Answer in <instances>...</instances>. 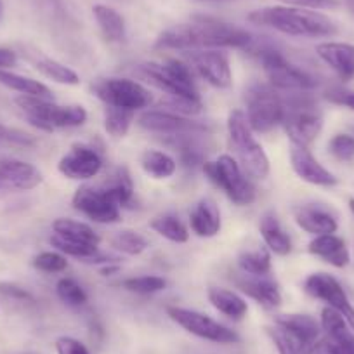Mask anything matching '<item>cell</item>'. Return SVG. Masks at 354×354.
<instances>
[{"label": "cell", "mask_w": 354, "mask_h": 354, "mask_svg": "<svg viewBox=\"0 0 354 354\" xmlns=\"http://www.w3.org/2000/svg\"><path fill=\"white\" fill-rule=\"evenodd\" d=\"M254 40V35L241 26L217 19H196L160 33L155 47L183 53L196 49H248Z\"/></svg>", "instance_id": "1"}, {"label": "cell", "mask_w": 354, "mask_h": 354, "mask_svg": "<svg viewBox=\"0 0 354 354\" xmlns=\"http://www.w3.org/2000/svg\"><path fill=\"white\" fill-rule=\"evenodd\" d=\"M248 21L257 26L277 30L288 37L301 39H323L337 33V25L319 11L294 6H271L255 9L248 15Z\"/></svg>", "instance_id": "2"}, {"label": "cell", "mask_w": 354, "mask_h": 354, "mask_svg": "<svg viewBox=\"0 0 354 354\" xmlns=\"http://www.w3.org/2000/svg\"><path fill=\"white\" fill-rule=\"evenodd\" d=\"M227 136L234 153V160L240 163L243 172L254 179H266L270 176V158L264 148L255 139L254 131L248 125L243 111L234 110L227 117Z\"/></svg>", "instance_id": "3"}, {"label": "cell", "mask_w": 354, "mask_h": 354, "mask_svg": "<svg viewBox=\"0 0 354 354\" xmlns=\"http://www.w3.org/2000/svg\"><path fill=\"white\" fill-rule=\"evenodd\" d=\"M136 73L169 97L202 101L196 87L195 75L188 63L179 59H167L165 63H145L136 68Z\"/></svg>", "instance_id": "4"}, {"label": "cell", "mask_w": 354, "mask_h": 354, "mask_svg": "<svg viewBox=\"0 0 354 354\" xmlns=\"http://www.w3.org/2000/svg\"><path fill=\"white\" fill-rule=\"evenodd\" d=\"M15 101L19 110L25 113L26 120L39 131L53 132L56 129L80 127L87 122V111L78 104L61 106L50 100H39V97L30 96H19Z\"/></svg>", "instance_id": "5"}, {"label": "cell", "mask_w": 354, "mask_h": 354, "mask_svg": "<svg viewBox=\"0 0 354 354\" xmlns=\"http://www.w3.org/2000/svg\"><path fill=\"white\" fill-rule=\"evenodd\" d=\"M209 181L226 193L227 198L238 207L252 205L257 198V192L243 172L240 163L231 155H221L217 160H207L202 165Z\"/></svg>", "instance_id": "6"}, {"label": "cell", "mask_w": 354, "mask_h": 354, "mask_svg": "<svg viewBox=\"0 0 354 354\" xmlns=\"http://www.w3.org/2000/svg\"><path fill=\"white\" fill-rule=\"evenodd\" d=\"M248 50H252V54L257 56L262 68H264V73L268 77V80L278 91H287V93H309L315 87H318V82L315 80V77H311L302 68L292 64L274 47L262 46Z\"/></svg>", "instance_id": "7"}, {"label": "cell", "mask_w": 354, "mask_h": 354, "mask_svg": "<svg viewBox=\"0 0 354 354\" xmlns=\"http://www.w3.org/2000/svg\"><path fill=\"white\" fill-rule=\"evenodd\" d=\"M285 117L281 125L290 138V142L309 146L323 129V115L308 93H292L283 97Z\"/></svg>", "instance_id": "8"}, {"label": "cell", "mask_w": 354, "mask_h": 354, "mask_svg": "<svg viewBox=\"0 0 354 354\" xmlns=\"http://www.w3.org/2000/svg\"><path fill=\"white\" fill-rule=\"evenodd\" d=\"M248 125L254 132H270L281 125L285 117V101L271 84H252L245 91Z\"/></svg>", "instance_id": "9"}, {"label": "cell", "mask_w": 354, "mask_h": 354, "mask_svg": "<svg viewBox=\"0 0 354 354\" xmlns=\"http://www.w3.org/2000/svg\"><path fill=\"white\" fill-rule=\"evenodd\" d=\"M94 93L104 103V106L122 108V110H145L153 103L149 88L131 78H106L94 85Z\"/></svg>", "instance_id": "10"}, {"label": "cell", "mask_w": 354, "mask_h": 354, "mask_svg": "<svg viewBox=\"0 0 354 354\" xmlns=\"http://www.w3.org/2000/svg\"><path fill=\"white\" fill-rule=\"evenodd\" d=\"M167 315L174 323L185 328L186 332L193 333V335L200 337V339L210 340V342L217 344H236L240 342V337L236 332H233L227 326L221 325L210 316L203 315V313L195 311V309L177 308V306H169L167 308Z\"/></svg>", "instance_id": "11"}, {"label": "cell", "mask_w": 354, "mask_h": 354, "mask_svg": "<svg viewBox=\"0 0 354 354\" xmlns=\"http://www.w3.org/2000/svg\"><path fill=\"white\" fill-rule=\"evenodd\" d=\"M75 210L84 214L87 219L100 224H115L120 221L122 207L117 200L113 198L110 192L101 186H88L84 185L75 192L73 200Z\"/></svg>", "instance_id": "12"}, {"label": "cell", "mask_w": 354, "mask_h": 354, "mask_svg": "<svg viewBox=\"0 0 354 354\" xmlns=\"http://www.w3.org/2000/svg\"><path fill=\"white\" fill-rule=\"evenodd\" d=\"M319 325L325 337H319L311 354H354V333L337 309L323 308Z\"/></svg>", "instance_id": "13"}, {"label": "cell", "mask_w": 354, "mask_h": 354, "mask_svg": "<svg viewBox=\"0 0 354 354\" xmlns=\"http://www.w3.org/2000/svg\"><path fill=\"white\" fill-rule=\"evenodd\" d=\"M189 66L212 87L227 88L233 84V73L227 54L221 49H196L185 53Z\"/></svg>", "instance_id": "14"}, {"label": "cell", "mask_w": 354, "mask_h": 354, "mask_svg": "<svg viewBox=\"0 0 354 354\" xmlns=\"http://www.w3.org/2000/svg\"><path fill=\"white\" fill-rule=\"evenodd\" d=\"M304 290L308 292L311 297L325 302L328 308L337 309V311L346 318L347 325H349L351 330L354 332V308L351 306L342 285H340L332 274L328 273L309 274L304 281Z\"/></svg>", "instance_id": "15"}, {"label": "cell", "mask_w": 354, "mask_h": 354, "mask_svg": "<svg viewBox=\"0 0 354 354\" xmlns=\"http://www.w3.org/2000/svg\"><path fill=\"white\" fill-rule=\"evenodd\" d=\"M138 124L145 131L162 134L165 138L179 134H209L210 132L207 125L192 120V118L183 117L179 113H172V111H145L138 118Z\"/></svg>", "instance_id": "16"}, {"label": "cell", "mask_w": 354, "mask_h": 354, "mask_svg": "<svg viewBox=\"0 0 354 354\" xmlns=\"http://www.w3.org/2000/svg\"><path fill=\"white\" fill-rule=\"evenodd\" d=\"M103 169V158L91 146L77 145L59 160L57 170L68 179L73 181H87L93 179Z\"/></svg>", "instance_id": "17"}, {"label": "cell", "mask_w": 354, "mask_h": 354, "mask_svg": "<svg viewBox=\"0 0 354 354\" xmlns=\"http://www.w3.org/2000/svg\"><path fill=\"white\" fill-rule=\"evenodd\" d=\"M274 325L283 328L290 335L297 346L299 354H311L315 344L322 335V325L316 318L302 313H290V315H278L274 318Z\"/></svg>", "instance_id": "18"}, {"label": "cell", "mask_w": 354, "mask_h": 354, "mask_svg": "<svg viewBox=\"0 0 354 354\" xmlns=\"http://www.w3.org/2000/svg\"><path fill=\"white\" fill-rule=\"evenodd\" d=\"M290 163L299 179L308 185L322 188H332L337 185V177L315 158L308 146L290 142Z\"/></svg>", "instance_id": "19"}, {"label": "cell", "mask_w": 354, "mask_h": 354, "mask_svg": "<svg viewBox=\"0 0 354 354\" xmlns=\"http://www.w3.org/2000/svg\"><path fill=\"white\" fill-rule=\"evenodd\" d=\"M42 181V172L32 163L21 160L0 162V195L6 192H30Z\"/></svg>", "instance_id": "20"}, {"label": "cell", "mask_w": 354, "mask_h": 354, "mask_svg": "<svg viewBox=\"0 0 354 354\" xmlns=\"http://www.w3.org/2000/svg\"><path fill=\"white\" fill-rule=\"evenodd\" d=\"M234 285L240 288L241 294L247 297L254 299L261 306L268 309H274L281 304V292L274 278L270 274H247L241 271V274H234L233 277Z\"/></svg>", "instance_id": "21"}, {"label": "cell", "mask_w": 354, "mask_h": 354, "mask_svg": "<svg viewBox=\"0 0 354 354\" xmlns=\"http://www.w3.org/2000/svg\"><path fill=\"white\" fill-rule=\"evenodd\" d=\"M319 59L344 82L354 77V46L347 42H322L316 46Z\"/></svg>", "instance_id": "22"}, {"label": "cell", "mask_w": 354, "mask_h": 354, "mask_svg": "<svg viewBox=\"0 0 354 354\" xmlns=\"http://www.w3.org/2000/svg\"><path fill=\"white\" fill-rule=\"evenodd\" d=\"M294 219L297 226L313 236L333 234L339 227L335 217L319 205H301L294 210Z\"/></svg>", "instance_id": "23"}, {"label": "cell", "mask_w": 354, "mask_h": 354, "mask_svg": "<svg viewBox=\"0 0 354 354\" xmlns=\"http://www.w3.org/2000/svg\"><path fill=\"white\" fill-rule=\"evenodd\" d=\"M189 224L196 236L212 238L216 236L223 226L221 209L212 198H202L189 212Z\"/></svg>", "instance_id": "24"}, {"label": "cell", "mask_w": 354, "mask_h": 354, "mask_svg": "<svg viewBox=\"0 0 354 354\" xmlns=\"http://www.w3.org/2000/svg\"><path fill=\"white\" fill-rule=\"evenodd\" d=\"M308 250L309 254L323 259V261L332 264L333 268H339V270L346 268L351 262V255L346 247V241L340 236H337L335 233L315 236V240L309 241Z\"/></svg>", "instance_id": "25"}, {"label": "cell", "mask_w": 354, "mask_h": 354, "mask_svg": "<svg viewBox=\"0 0 354 354\" xmlns=\"http://www.w3.org/2000/svg\"><path fill=\"white\" fill-rule=\"evenodd\" d=\"M259 230H261L262 240H264L266 247L270 248L271 254L285 257L292 252V240L281 227L280 221L273 212H268L262 216L261 223H259Z\"/></svg>", "instance_id": "26"}, {"label": "cell", "mask_w": 354, "mask_h": 354, "mask_svg": "<svg viewBox=\"0 0 354 354\" xmlns=\"http://www.w3.org/2000/svg\"><path fill=\"white\" fill-rule=\"evenodd\" d=\"M209 301L214 308L217 309L219 313H223L224 316L231 319H243L248 313V304L240 294L233 290H227V288H221V287H210L209 292Z\"/></svg>", "instance_id": "27"}, {"label": "cell", "mask_w": 354, "mask_h": 354, "mask_svg": "<svg viewBox=\"0 0 354 354\" xmlns=\"http://www.w3.org/2000/svg\"><path fill=\"white\" fill-rule=\"evenodd\" d=\"M0 84L4 85V87L11 88V91H15V93H19L21 96L39 97V100H53L50 88L46 84L35 80V78L15 73V71L0 70Z\"/></svg>", "instance_id": "28"}, {"label": "cell", "mask_w": 354, "mask_h": 354, "mask_svg": "<svg viewBox=\"0 0 354 354\" xmlns=\"http://www.w3.org/2000/svg\"><path fill=\"white\" fill-rule=\"evenodd\" d=\"M93 15L97 26L103 32L104 39L110 40V42H122L125 39L127 26H125L124 16L117 9L104 4H96L93 8Z\"/></svg>", "instance_id": "29"}, {"label": "cell", "mask_w": 354, "mask_h": 354, "mask_svg": "<svg viewBox=\"0 0 354 354\" xmlns=\"http://www.w3.org/2000/svg\"><path fill=\"white\" fill-rule=\"evenodd\" d=\"M53 231L57 236L64 238V240L78 241V243H87L100 247V234L94 231L88 224L82 223V221L75 219H56L53 223Z\"/></svg>", "instance_id": "30"}, {"label": "cell", "mask_w": 354, "mask_h": 354, "mask_svg": "<svg viewBox=\"0 0 354 354\" xmlns=\"http://www.w3.org/2000/svg\"><path fill=\"white\" fill-rule=\"evenodd\" d=\"M141 167L153 179H169L176 174L177 163L172 156L160 149H146L141 156Z\"/></svg>", "instance_id": "31"}, {"label": "cell", "mask_w": 354, "mask_h": 354, "mask_svg": "<svg viewBox=\"0 0 354 354\" xmlns=\"http://www.w3.org/2000/svg\"><path fill=\"white\" fill-rule=\"evenodd\" d=\"M149 227L155 231L156 234L163 236L165 240L172 241V243H186L189 240L188 227L183 224V221L172 214H163V216L155 217L149 223Z\"/></svg>", "instance_id": "32"}, {"label": "cell", "mask_w": 354, "mask_h": 354, "mask_svg": "<svg viewBox=\"0 0 354 354\" xmlns=\"http://www.w3.org/2000/svg\"><path fill=\"white\" fill-rule=\"evenodd\" d=\"M104 188L113 195V198L120 203V207H127L134 196V185H132L131 174L125 167H118L103 183Z\"/></svg>", "instance_id": "33"}, {"label": "cell", "mask_w": 354, "mask_h": 354, "mask_svg": "<svg viewBox=\"0 0 354 354\" xmlns=\"http://www.w3.org/2000/svg\"><path fill=\"white\" fill-rule=\"evenodd\" d=\"M240 270L247 274H270L271 273V252L268 247H259L255 250L241 252L238 257Z\"/></svg>", "instance_id": "34"}, {"label": "cell", "mask_w": 354, "mask_h": 354, "mask_svg": "<svg viewBox=\"0 0 354 354\" xmlns=\"http://www.w3.org/2000/svg\"><path fill=\"white\" fill-rule=\"evenodd\" d=\"M37 70L47 77L49 80L57 82V84L63 85H78L80 84V77L75 70H71L66 64L59 63L56 59H49V57H44V59L37 61Z\"/></svg>", "instance_id": "35"}, {"label": "cell", "mask_w": 354, "mask_h": 354, "mask_svg": "<svg viewBox=\"0 0 354 354\" xmlns=\"http://www.w3.org/2000/svg\"><path fill=\"white\" fill-rule=\"evenodd\" d=\"M132 120H134V113L132 111L115 106L104 108V129L113 138H124V136H127Z\"/></svg>", "instance_id": "36"}, {"label": "cell", "mask_w": 354, "mask_h": 354, "mask_svg": "<svg viewBox=\"0 0 354 354\" xmlns=\"http://www.w3.org/2000/svg\"><path fill=\"white\" fill-rule=\"evenodd\" d=\"M111 247L125 255H141L148 248V240L132 230L118 231L111 238Z\"/></svg>", "instance_id": "37"}, {"label": "cell", "mask_w": 354, "mask_h": 354, "mask_svg": "<svg viewBox=\"0 0 354 354\" xmlns=\"http://www.w3.org/2000/svg\"><path fill=\"white\" fill-rule=\"evenodd\" d=\"M122 288L132 292V294H156V292L165 290L167 281L162 277H153V274H146V277H132L122 281Z\"/></svg>", "instance_id": "38"}, {"label": "cell", "mask_w": 354, "mask_h": 354, "mask_svg": "<svg viewBox=\"0 0 354 354\" xmlns=\"http://www.w3.org/2000/svg\"><path fill=\"white\" fill-rule=\"evenodd\" d=\"M56 294L61 301L71 308H78L87 302V294L84 287L73 278H61L56 285Z\"/></svg>", "instance_id": "39"}, {"label": "cell", "mask_w": 354, "mask_h": 354, "mask_svg": "<svg viewBox=\"0 0 354 354\" xmlns=\"http://www.w3.org/2000/svg\"><path fill=\"white\" fill-rule=\"evenodd\" d=\"M50 245L56 248L57 252H61L63 255H70V257H77L80 261H85V259L93 257L96 255L97 247L94 245H87V243H78V241H71V240H64V238L57 236V234H53L50 236Z\"/></svg>", "instance_id": "40"}, {"label": "cell", "mask_w": 354, "mask_h": 354, "mask_svg": "<svg viewBox=\"0 0 354 354\" xmlns=\"http://www.w3.org/2000/svg\"><path fill=\"white\" fill-rule=\"evenodd\" d=\"M33 268L44 273H63L68 268V259L61 252H42L33 259Z\"/></svg>", "instance_id": "41"}, {"label": "cell", "mask_w": 354, "mask_h": 354, "mask_svg": "<svg viewBox=\"0 0 354 354\" xmlns=\"http://www.w3.org/2000/svg\"><path fill=\"white\" fill-rule=\"evenodd\" d=\"M328 151L333 158L340 162H349L354 158V136L337 134L330 139Z\"/></svg>", "instance_id": "42"}, {"label": "cell", "mask_w": 354, "mask_h": 354, "mask_svg": "<svg viewBox=\"0 0 354 354\" xmlns=\"http://www.w3.org/2000/svg\"><path fill=\"white\" fill-rule=\"evenodd\" d=\"M266 332H268V335L271 337L273 344L277 346L278 354H299L297 346H295L294 340L290 339V335L283 328H280L278 325H273L268 326Z\"/></svg>", "instance_id": "43"}, {"label": "cell", "mask_w": 354, "mask_h": 354, "mask_svg": "<svg viewBox=\"0 0 354 354\" xmlns=\"http://www.w3.org/2000/svg\"><path fill=\"white\" fill-rule=\"evenodd\" d=\"M294 8L313 9V11H326V9L339 8V0H278Z\"/></svg>", "instance_id": "44"}, {"label": "cell", "mask_w": 354, "mask_h": 354, "mask_svg": "<svg viewBox=\"0 0 354 354\" xmlns=\"http://www.w3.org/2000/svg\"><path fill=\"white\" fill-rule=\"evenodd\" d=\"M57 354H91L80 340L73 337H59L56 340Z\"/></svg>", "instance_id": "45"}, {"label": "cell", "mask_w": 354, "mask_h": 354, "mask_svg": "<svg viewBox=\"0 0 354 354\" xmlns=\"http://www.w3.org/2000/svg\"><path fill=\"white\" fill-rule=\"evenodd\" d=\"M326 100L333 104H340V106H346L349 110L354 111V93H349V91H328L326 93Z\"/></svg>", "instance_id": "46"}, {"label": "cell", "mask_w": 354, "mask_h": 354, "mask_svg": "<svg viewBox=\"0 0 354 354\" xmlns=\"http://www.w3.org/2000/svg\"><path fill=\"white\" fill-rule=\"evenodd\" d=\"M16 63H18V56L15 50L0 47V70H9V68L16 66Z\"/></svg>", "instance_id": "47"}, {"label": "cell", "mask_w": 354, "mask_h": 354, "mask_svg": "<svg viewBox=\"0 0 354 354\" xmlns=\"http://www.w3.org/2000/svg\"><path fill=\"white\" fill-rule=\"evenodd\" d=\"M0 290H2V294L9 295V297L21 299V301H25V299H32V295H30L28 292L23 290V288H19V287H16V285H2V287H0Z\"/></svg>", "instance_id": "48"}, {"label": "cell", "mask_w": 354, "mask_h": 354, "mask_svg": "<svg viewBox=\"0 0 354 354\" xmlns=\"http://www.w3.org/2000/svg\"><path fill=\"white\" fill-rule=\"evenodd\" d=\"M349 209H351V212L354 214V198H349Z\"/></svg>", "instance_id": "49"}, {"label": "cell", "mask_w": 354, "mask_h": 354, "mask_svg": "<svg viewBox=\"0 0 354 354\" xmlns=\"http://www.w3.org/2000/svg\"><path fill=\"white\" fill-rule=\"evenodd\" d=\"M23 354H44V353H40V351H30V353H23Z\"/></svg>", "instance_id": "50"}, {"label": "cell", "mask_w": 354, "mask_h": 354, "mask_svg": "<svg viewBox=\"0 0 354 354\" xmlns=\"http://www.w3.org/2000/svg\"><path fill=\"white\" fill-rule=\"evenodd\" d=\"M0 12H2V2H0Z\"/></svg>", "instance_id": "51"}]
</instances>
